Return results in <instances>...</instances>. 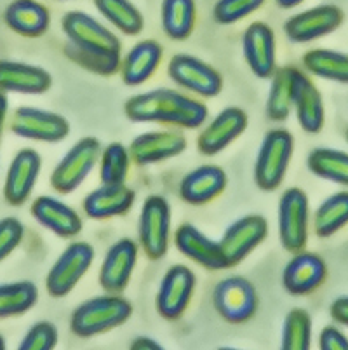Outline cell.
I'll list each match as a JSON object with an SVG mask.
<instances>
[{
	"label": "cell",
	"instance_id": "cell-1",
	"mask_svg": "<svg viewBox=\"0 0 348 350\" xmlns=\"http://www.w3.org/2000/svg\"><path fill=\"white\" fill-rule=\"evenodd\" d=\"M131 122L172 124L185 129H197L207 120L209 110L202 101L172 89H152L131 96L124 105Z\"/></svg>",
	"mask_w": 348,
	"mask_h": 350
},
{
	"label": "cell",
	"instance_id": "cell-2",
	"mask_svg": "<svg viewBox=\"0 0 348 350\" xmlns=\"http://www.w3.org/2000/svg\"><path fill=\"white\" fill-rule=\"evenodd\" d=\"M131 316L133 305L127 298L119 293H107L82 301L70 317V329L81 338H91L122 326Z\"/></svg>",
	"mask_w": 348,
	"mask_h": 350
},
{
	"label": "cell",
	"instance_id": "cell-3",
	"mask_svg": "<svg viewBox=\"0 0 348 350\" xmlns=\"http://www.w3.org/2000/svg\"><path fill=\"white\" fill-rule=\"evenodd\" d=\"M62 28L75 49L105 58H120V39L94 16L84 11H68L63 16Z\"/></svg>",
	"mask_w": 348,
	"mask_h": 350
},
{
	"label": "cell",
	"instance_id": "cell-4",
	"mask_svg": "<svg viewBox=\"0 0 348 350\" xmlns=\"http://www.w3.org/2000/svg\"><path fill=\"white\" fill-rule=\"evenodd\" d=\"M295 152V138L287 129H272L265 135L254 164V181L265 192L282 185Z\"/></svg>",
	"mask_w": 348,
	"mask_h": 350
},
{
	"label": "cell",
	"instance_id": "cell-5",
	"mask_svg": "<svg viewBox=\"0 0 348 350\" xmlns=\"http://www.w3.org/2000/svg\"><path fill=\"white\" fill-rule=\"evenodd\" d=\"M101 157V143L94 136L81 138L63 155L51 174V185L59 193H72L85 181Z\"/></svg>",
	"mask_w": 348,
	"mask_h": 350
},
{
	"label": "cell",
	"instance_id": "cell-6",
	"mask_svg": "<svg viewBox=\"0 0 348 350\" xmlns=\"http://www.w3.org/2000/svg\"><path fill=\"white\" fill-rule=\"evenodd\" d=\"M310 204L308 196L298 187H291L280 196L277 209V227L284 250L298 253L308 243Z\"/></svg>",
	"mask_w": 348,
	"mask_h": 350
},
{
	"label": "cell",
	"instance_id": "cell-7",
	"mask_svg": "<svg viewBox=\"0 0 348 350\" xmlns=\"http://www.w3.org/2000/svg\"><path fill=\"white\" fill-rule=\"evenodd\" d=\"M138 239L150 260L165 256L171 241V206L165 197L153 193L145 199L139 213Z\"/></svg>",
	"mask_w": 348,
	"mask_h": 350
},
{
	"label": "cell",
	"instance_id": "cell-8",
	"mask_svg": "<svg viewBox=\"0 0 348 350\" xmlns=\"http://www.w3.org/2000/svg\"><path fill=\"white\" fill-rule=\"evenodd\" d=\"M94 262V247L89 243H72L65 247L46 278V289L51 297L63 298L75 289Z\"/></svg>",
	"mask_w": 348,
	"mask_h": 350
},
{
	"label": "cell",
	"instance_id": "cell-9",
	"mask_svg": "<svg viewBox=\"0 0 348 350\" xmlns=\"http://www.w3.org/2000/svg\"><path fill=\"white\" fill-rule=\"evenodd\" d=\"M213 305L226 323L242 324L251 319L258 310L256 288L242 275H230L215 286Z\"/></svg>",
	"mask_w": 348,
	"mask_h": 350
},
{
	"label": "cell",
	"instance_id": "cell-10",
	"mask_svg": "<svg viewBox=\"0 0 348 350\" xmlns=\"http://www.w3.org/2000/svg\"><path fill=\"white\" fill-rule=\"evenodd\" d=\"M171 81L185 91L199 94L202 98H215L222 93V73L191 54H176L168 65Z\"/></svg>",
	"mask_w": 348,
	"mask_h": 350
},
{
	"label": "cell",
	"instance_id": "cell-11",
	"mask_svg": "<svg viewBox=\"0 0 348 350\" xmlns=\"http://www.w3.org/2000/svg\"><path fill=\"white\" fill-rule=\"evenodd\" d=\"M345 14L338 5L324 4L293 14L284 25V33L295 44H306L327 37L343 25Z\"/></svg>",
	"mask_w": 348,
	"mask_h": 350
},
{
	"label": "cell",
	"instance_id": "cell-12",
	"mask_svg": "<svg viewBox=\"0 0 348 350\" xmlns=\"http://www.w3.org/2000/svg\"><path fill=\"white\" fill-rule=\"evenodd\" d=\"M11 129L19 138L59 143L70 135L72 127L62 113L35 107H19L12 116Z\"/></svg>",
	"mask_w": 348,
	"mask_h": 350
},
{
	"label": "cell",
	"instance_id": "cell-13",
	"mask_svg": "<svg viewBox=\"0 0 348 350\" xmlns=\"http://www.w3.org/2000/svg\"><path fill=\"white\" fill-rule=\"evenodd\" d=\"M197 278L187 265H172L162 278L157 293V312L164 319H180L190 305L196 291Z\"/></svg>",
	"mask_w": 348,
	"mask_h": 350
},
{
	"label": "cell",
	"instance_id": "cell-14",
	"mask_svg": "<svg viewBox=\"0 0 348 350\" xmlns=\"http://www.w3.org/2000/svg\"><path fill=\"white\" fill-rule=\"evenodd\" d=\"M268 235V221L261 215H247L235 219L219 239L228 267H234L253 253Z\"/></svg>",
	"mask_w": 348,
	"mask_h": 350
},
{
	"label": "cell",
	"instance_id": "cell-15",
	"mask_svg": "<svg viewBox=\"0 0 348 350\" xmlns=\"http://www.w3.org/2000/svg\"><path fill=\"white\" fill-rule=\"evenodd\" d=\"M247 113L239 107H228L211 120L197 138V150L202 155H216L247 129Z\"/></svg>",
	"mask_w": 348,
	"mask_h": 350
},
{
	"label": "cell",
	"instance_id": "cell-16",
	"mask_svg": "<svg viewBox=\"0 0 348 350\" xmlns=\"http://www.w3.org/2000/svg\"><path fill=\"white\" fill-rule=\"evenodd\" d=\"M242 51L249 70L260 79H272L276 72V31L265 21H254L242 35Z\"/></svg>",
	"mask_w": 348,
	"mask_h": 350
},
{
	"label": "cell",
	"instance_id": "cell-17",
	"mask_svg": "<svg viewBox=\"0 0 348 350\" xmlns=\"http://www.w3.org/2000/svg\"><path fill=\"white\" fill-rule=\"evenodd\" d=\"M327 279V265L317 253L298 251L282 270V286L289 295L303 297L321 288Z\"/></svg>",
	"mask_w": 348,
	"mask_h": 350
},
{
	"label": "cell",
	"instance_id": "cell-18",
	"mask_svg": "<svg viewBox=\"0 0 348 350\" xmlns=\"http://www.w3.org/2000/svg\"><path fill=\"white\" fill-rule=\"evenodd\" d=\"M138 262V244L124 237L108 247L100 269V284L107 293H122Z\"/></svg>",
	"mask_w": 348,
	"mask_h": 350
},
{
	"label": "cell",
	"instance_id": "cell-19",
	"mask_svg": "<svg viewBox=\"0 0 348 350\" xmlns=\"http://www.w3.org/2000/svg\"><path fill=\"white\" fill-rule=\"evenodd\" d=\"M42 170V157L34 148H23L9 164L4 181V197L11 206H21L31 196Z\"/></svg>",
	"mask_w": 348,
	"mask_h": 350
},
{
	"label": "cell",
	"instance_id": "cell-20",
	"mask_svg": "<svg viewBox=\"0 0 348 350\" xmlns=\"http://www.w3.org/2000/svg\"><path fill=\"white\" fill-rule=\"evenodd\" d=\"M188 142L183 133L148 131L131 142V159L138 165H152L178 157L187 150Z\"/></svg>",
	"mask_w": 348,
	"mask_h": 350
},
{
	"label": "cell",
	"instance_id": "cell-21",
	"mask_svg": "<svg viewBox=\"0 0 348 350\" xmlns=\"http://www.w3.org/2000/svg\"><path fill=\"white\" fill-rule=\"evenodd\" d=\"M174 246L181 254L209 270L228 269L219 241H213L196 225L181 224L174 232Z\"/></svg>",
	"mask_w": 348,
	"mask_h": 350
},
{
	"label": "cell",
	"instance_id": "cell-22",
	"mask_svg": "<svg viewBox=\"0 0 348 350\" xmlns=\"http://www.w3.org/2000/svg\"><path fill=\"white\" fill-rule=\"evenodd\" d=\"M293 108L296 110V119L303 131L308 135H317L322 131L325 124L324 100L317 85L299 68L295 72Z\"/></svg>",
	"mask_w": 348,
	"mask_h": 350
},
{
	"label": "cell",
	"instance_id": "cell-23",
	"mask_svg": "<svg viewBox=\"0 0 348 350\" xmlns=\"http://www.w3.org/2000/svg\"><path fill=\"white\" fill-rule=\"evenodd\" d=\"M30 211L38 224L56 234L57 237H75V235L81 234L82 227H84L79 213L53 196L37 197L31 202Z\"/></svg>",
	"mask_w": 348,
	"mask_h": 350
},
{
	"label": "cell",
	"instance_id": "cell-24",
	"mask_svg": "<svg viewBox=\"0 0 348 350\" xmlns=\"http://www.w3.org/2000/svg\"><path fill=\"white\" fill-rule=\"evenodd\" d=\"M53 85L46 68L21 62L0 59V91L18 94H44Z\"/></svg>",
	"mask_w": 348,
	"mask_h": 350
},
{
	"label": "cell",
	"instance_id": "cell-25",
	"mask_svg": "<svg viewBox=\"0 0 348 350\" xmlns=\"http://www.w3.org/2000/svg\"><path fill=\"white\" fill-rule=\"evenodd\" d=\"M226 183L228 178L223 167L215 164L199 165L180 181V197L191 206L207 204L226 189Z\"/></svg>",
	"mask_w": 348,
	"mask_h": 350
},
{
	"label": "cell",
	"instance_id": "cell-26",
	"mask_svg": "<svg viewBox=\"0 0 348 350\" xmlns=\"http://www.w3.org/2000/svg\"><path fill=\"white\" fill-rule=\"evenodd\" d=\"M136 200V192L126 183L122 185H103L88 193L82 202L84 213L91 219H108L126 215Z\"/></svg>",
	"mask_w": 348,
	"mask_h": 350
},
{
	"label": "cell",
	"instance_id": "cell-27",
	"mask_svg": "<svg viewBox=\"0 0 348 350\" xmlns=\"http://www.w3.org/2000/svg\"><path fill=\"white\" fill-rule=\"evenodd\" d=\"M4 21L14 33L37 39L49 30L51 12L37 0H12L5 8Z\"/></svg>",
	"mask_w": 348,
	"mask_h": 350
},
{
	"label": "cell",
	"instance_id": "cell-28",
	"mask_svg": "<svg viewBox=\"0 0 348 350\" xmlns=\"http://www.w3.org/2000/svg\"><path fill=\"white\" fill-rule=\"evenodd\" d=\"M162 56H164V49L157 40L146 39L134 44L120 65L124 84L131 88L145 84L153 73L157 72Z\"/></svg>",
	"mask_w": 348,
	"mask_h": 350
},
{
	"label": "cell",
	"instance_id": "cell-29",
	"mask_svg": "<svg viewBox=\"0 0 348 350\" xmlns=\"http://www.w3.org/2000/svg\"><path fill=\"white\" fill-rule=\"evenodd\" d=\"M162 30L172 40H187L196 28V0H162Z\"/></svg>",
	"mask_w": 348,
	"mask_h": 350
},
{
	"label": "cell",
	"instance_id": "cell-30",
	"mask_svg": "<svg viewBox=\"0 0 348 350\" xmlns=\"http://www.w3.org/2000/svg\"><path fill=\"white\" fill-rule=\"evenodd\" d=\"M303 65L315 77L348 84V54L319 47L303 54Z\"/></svg>",
	"mask_w": 348,
	"mask_h": 350
},
{
	"label": "cell",
	"instance_id": "cell-31",
	"mask_svg": "<svg viewBox=\"0 0 348 350\" xmlns=\"http://www.w3.org/2000/svg\"><path fill=\"white\" fill-rule=\"evenodd\" d=\"M296 66H282L272 75V85L267 100V116L273 122L287 120L293 110Z\"/></svg>",
	"mask_w": 348,
	"mask_h": 350
},
{
	"label": "cell",
	"instance_id": "cell-32",
	"mask_svg": "<svg viewBox=\"0 0 348 350\" xmlns=\"http://www.w3.org/2000/svg\"><path fill=\"white\" fill-rule=\"evenodd\" d=\"M306 165L317 178L348 187V152L319 146L308 154Z\"/></svg>",
	"mask_w": 348,
	"mask_h": 350
},
{
	"label": "cell",
	"instance_id": "cell-33",
	"mask_svg": "<svg viewBox=\"0 0 348 350\" xmlns=\"http://www.w3.org/2000/svg\"><path fill=\"white\" fill-rule=\"evenodd\" d=\"M348 225V190L336 192L321 202L314 215V230L325 239Z\"/></svg>",
	"mask_w": 348,
	"mask_h": 350
},
{
	"label": "cell",
	"instance_id": "cell-34",
	"mask_svg": "<svg viewBox=\"0 0 348 350\" xmlns=\"http://www.w3.org/2000/svg\"><path fill=\"white\" fill-rule=\"evenodd\" d=\"M94 5L108 23L124 35H139L145 28L142 11L131 0H94Z\"/></svg>",
	"mask_w": 348,
	"mask_h": 350
},
{
	"label": "cell",
	"instance_id": "cell-35",
	"mask_svg": "<svg viewBox=\"0 0 348 350\" xmlns=\"http://www.w3.org/2000/svg\"><path fill=\"white\" fill-rule=\"evenodd\" d=\"M38 300V289L34 282L19 281L0 284V319L23 316L35 307Z\"/></svg>",
	"mask_w": 348,
	"mask_h": 350
},
{
	"label": "cell",
	"instance_id": "cell-36",
	"mask_svg": "<svg viewBox=\"0 0 348 350\" xmlns=\"http://www.w3.org/2000/svg\"><path fill=\"white\" fill-rule=\"evenodd\" d=\"M280 347L284 350H308L312 347V317L308 310L302 307L287 312L282 324V340Z\"/></svg>",
	"mask_w": 348,
	"mask_h": 350
},
{
	"label": "cell",
	"instance_id": "cell-37",
	"mask_svg": "<svg viewBox=\"0 0 348 350\" xmlns=\"http://www.w3.org/2000/svg\"><path fill=\"white\" fill-rule=\"evenodd\" d=\"M100 180L103 185H122L129 174L131 167V152L122 143L113 142L101 152Z\"/></svg>",
	"mask_w": 348,
	"mask_h": 350
},
{
	"label": "cell",
	"instance_id": "cell-38",
	"mask_svg": "<svg viewBox=\"0 0 348 350\" xmlns=\"http://www.w3.org/2000/svg\"><path fill=\"white\" fill-rule=\"evenodd\" d=\"M265 0H216L213 18L218 25H234L263 8Z\"/></svg>",
	"mask_w": 348,
	"mask_h": 350
},
{
	"label": "cell",
	"instance_id": "cell-39",
	"mask_svg": "<svg viewBox=\"0 0 348 350\" xmlns=\"http://www.w3.org/2000/svg\"><path fill=\"white\" fill-rule=\"evenodd\" d=\"M65 54L72 59L73 63H77L82 68L89 70L92 73H98V75H113V73L119 72L120 58H105V56H98V54H88L84 51L75 49L73 46H66Z\"/></svg>",
	"mask_w": 348,
	"mask_h": 350
},
{
	"label": "cell",
	"instance_id": "cell-40",
	"mask_svg": "<svg viewBox=\"0 0 348 350\" xmlns=\"http://www.w3.org/2000/svg\"><path fill=\"white\" fill-rule=\"evenodd\" d=\"M57 340V327L51 321H38L27 331L19 343V350H53Z\"/></svg>",
	"mask_w": 348,
	"mask_h": 350
},
{
	"label": "cell",
	"instance_id": "cell-41",
	"mask_svg": "<svg viewBox=\"0 0 348 350\" xmlns=\"http://www.w3.org/2000/svg\"><path fill=\"white\" fill-rule=\"evenodd\" d=\"M25 235L23 224L14 216L0 219V262H4L5 258L21 244V239Z\"/></svg>",
	"mask_w": 348,
	"mask_h": 350
},
{
	"label": "cell",
	"instance_id": "cell-42",
	"mask_svg": "<svg viewBox=\"0 0 348 350\" xmlns=\"http://www.w3.org/2000/svg\"><path fill=\"white\" fill-rule=\"evenodd\" d=\"M319 349L348 350V336L336 326H325L319 335Z\"/></svg>",
	"mask_w": 348,
	"mask_h": 350
},
{
	"label": "cell",
	"instance_id": "cell-43",
	"mask_svg": "<svg viewBox=\"0 0 348 350\" xmlns=\"http://www.w3.org/2000/svg\"><path fill=\"white\" fill-rule=\"evenodd\" d=\"M330 314L333 321L340 326L348 327V297H338L336 300L331 304Z\"/></svg>",
	"mask_w": 348,
	"mask_h": 350
},
{
	"label": "cell",
	"instance_id": "cell-44",
	"mask_svg": "<svg viewBox=\"0 0 348 350\" xmlns=\"http://www.w3.org/2000/svg\"><path fill=\"white\" fill-rule=\"evenodd\" d=\"M131 349L133 350H161L162 345L159 342H155L153 338H148V336H138V338L133 340V343H131Z\"/></svg>",
	"mask_w": 348,
	"mask_h": 350
},
{
	"label": "cell",
	"instance_id": "cell-45",
	"mask_svg": "<svg viewBox=\"0 0 348 350\" xmlns=\"http://www.w3.org/2000/svg\"><path fill=\"white\" fill-rule=\"evenodd\" d=\"M8 108H9L8 96H5L4 91H0V139H2V131H4V122H5V117H8Z\"/></svg>",
	"mask_w": 348,
	"mask_h": 350
},
{
	"label": "cell",
	"instance_id": "cell-46",
	"mask_svg": "<svg viewBox=\"0 0 348 350\" xmlns=\"http://www.w3.org/2000/svg\"><path fill=\"white\" fill-rule=\"evenodd\" d=\"M302 2H305V0H276V4L280 9H293L302 4Z\"/></svg>",
	"mask_w": 348,
	"mask_h": 350
},
{
	"label": "cell",
	"instance_id": "cell-47",
	"mask_svg": "<svg viewBox=\"0 0 348 350\" xmlns=\"http://www.w3.org/2000/svg\"><path fill=\"white\" fill-rule=\"evenodd\" d=\"M5 349V340H4V336L0 335V350H4Z\"/></svg>",
	"mask_w": 348,
	"mask_h": 350
},
{
	"label": "cell",
	"instance_id": "cell-48",
	"mask_svg": "<svg viewBox=\"0 0 348 350\" xmlns=\"http://www.w3.org/2000/svg\"><path fill=\"white\" fill-rule=\"evenodd\" d=\"M345 138H347V142H348V127H347V133H345Z\"/></svg>",
	"mask_w": 348,
	"mask_h": 350
}]
</instances>
